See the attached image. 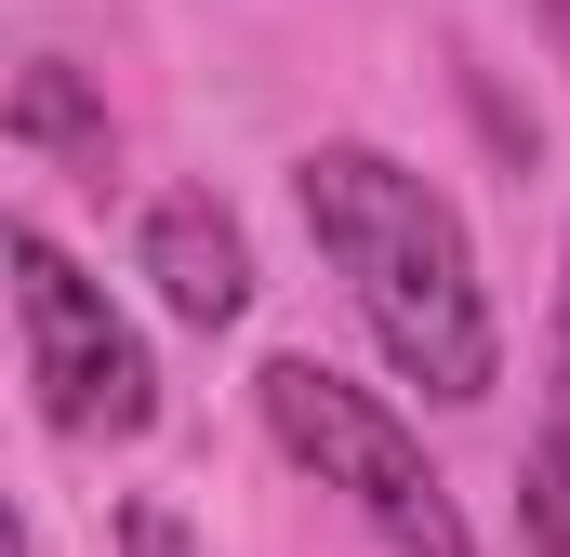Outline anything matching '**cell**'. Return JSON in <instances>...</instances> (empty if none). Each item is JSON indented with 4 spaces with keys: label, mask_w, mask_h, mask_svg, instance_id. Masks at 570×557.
Returning a JSON list of instances; mask_svg holds the SVG:
<instances>
[{
    "label": "cell",
    "mask_w": 570,
    "mask_h": 557,
    "mask_svg": "<svg viewBox=\"0 0 570 557\" xmlns=\"http://www.w3.org/2000/svg\"><path fill=\"white\" fill-rule=\"evenodd\" d=\"M292 199H305L318 266L345 278V305H358V332L385 345L399 385H425L451 412L504 385V319H491L478 240H464V213L438 199L399 146H358V134L305 146L292 159Z\"/></svg>",
    "instance_id": "cell-1"
},
{
    "label": "cell",
    "mask_w": 570,
    "mask_h": 557,
    "mask_svg": "<svg viewBox=\"0 0 570 557\" xmlns=\"http://www.w3.org/2000/svg\"><path fill=\"white\" fill-rule=\"evenodd\" d=\"M518 545L570 557V332H558V385H544V424H531V465H518Z\"/></svg>",
    "instance_id": "cell-6"
},
{
    "label": "cell",
    "mask_w": 570,
    "mask_h": 557,
    "mask_svg": "<svg viewBox=\"0 0 570 557\" xmlns=\"http://www.w3.org/2000/svg\"><path fill=\"white\" fill-rule=\"evenodd\" d=\"M120 557H199V531L173 505H120Z\"/></svg>",
    "instance_id": "cell-7"
},
{
    "label": "cell",
    "mask_w": 570,
    "mask_h": 557,
    "mask_svg": "<svg viewBox=\"0 0 570 557\" xmlns=\"http://www.w3.org/2000/svg\"><path fill=\"white\" fill-rule=\"evenodd\" d=\"M0 266H13V345H27L40 424L53 438H146L159 424V359L107 305V278L67 266L53 226H0Z\"/></svg>",
    "instance_id": "cell-3"
},
{
    "label": "cell",
    "mask_w": 570,
    "mask_h": 557,
    "mask_svg": "<svg viewBox=\"0 0 570 557\" xmlns=\"http://www.w3.org/2000/svg\"><path fill=\"white\" fill-rule=\"evenodd\" d=\"M134 266H146V292H159L186 332H226V319L253 305V240H239V213H226L213 186H173V199H146Z\"/></svg>",
    "instance_id": "cell-4"
},
{
    "label": "cell",
    "mask_w": 570,
    "mask_h": 557,
    "mask_svg": "<svg viewBox=\"0 0 570 557\" xmlns=\"http://www.w3.org/2000/svg\"><path fill=\"white\" fill-rule=\"evenodd\" d=\"M13 557H40V531H27V518H13Z\"/></svg>",
    "instance_id": "cell-8"
},
{
    "label": "cell",
    "mask_w": 570,
    "mask_h": 557,
    "mask_svg": "<svg viewBox=\"0 0 570 557\" xmlns=\"http://www.w3.org/2000/svg\"><path fill=\"white\" fill-rule=\"evenodd\" d=\"M253 412H266V438H279L292 465L372 531V545H399V557H478V531H464V505H451V478L425 465V438L385 412L358 372H332V359H266L253 372Z\"/></svg>",
    "instance_id": "cell-2"
},
{
    "label": "cell",
    "mask_w": 570,
    "mask_h": 557,
    "mask_svg": "<svg viewBox=\"0 0 570 557\" xmlns=\"http://www.w3.org/2000/svg\"><path fill=\"white\" fill-rule=\"evenodd\" d=\"M0 120H13V146H27V159H53L67 186H107V173H120V120L94 107V80H80L67 53H27Z\"/></svg>",
    "instance_id": "cell-5"
}]
</instances>
